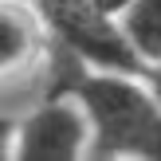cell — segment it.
Returning <instances> with one entry per match:
<instances>
[{
  "instance_id": "1",
  "label": "cell",
  "mask_w": 161,
  "mask_h": 161,
  "mask_svg": "<svg viewBox=\"0 0 161 161\" xmlns=\"http://www.w3.org/2000/svg\"><path fill=\"white\" fill-rule=\"evenodd\" d=\"M71 94L86 110L94 161H161V102L153 98L146 75L86 67Z\"/></svg>"
},
{
  "instance_id": "2",
  "label": "cell",
  "mask_w": 161,
  "mask_h": 161,
  "mask_svg": "<svg viewBox=\"0 0 161 161\" xmlns=\"http://www.w3.org/2000/svg\"><path fill=\"white\" fill-rule=\"evenodd\" d=\"M43 20L47 36L79 55L94 71H122V75H146V59L130 43L122 20L91 0H31Z\"/></svg>"
},
{
  "instance_id": "3",
  "label": "cell",
  "mask_w": 161,
  "mask_h": 161,
  "mask_svg": "<svg viewBox=\"0 0 161 161\" xmlns=\"http://www.w3.org/2000/svg\"><path fill=\"white\" fill-rule=\"evenodd\" d=\"M91 146V122L75 94H43L36 110L16 118V161H79Z\"/></svg>"
},
{
  "instance_id": "4",
  "label": "cell",
  "mask_w": 161,
  "mask_h": 161,
  "mask_svg": "<svg viewBox=\"0 0 161 161\" xmlns=\"http://www.w3.org/2000/svg\"><path fill=\"white\" fill-rule=\"evenodd\" d=\"M43 47H47V28L36 4L0 0V79L20 75Z\"/></svg>"
},
{
  "instance_id": "5",
  "label": "cell",
  "mask_w": 161,
  "mask_h": 161,
  "mask_svg": "<svg viewBox=\"0 0 161 161\" xmlns=\"http://www.w3.org/2000/svg\"><path fill=\"white\" fill-rule=\"evenodd\" d=\"M122 28L130 36V43L138 47V55L149 63L161 59V0H134L122 16Z\"/></svg>"
},
{
  "instance_id": "6",
  "label": "cell",
  "mask_w": 161,
  "mask_h": 161,
  "mask_svg": "<svg viewBox=\"0 0 161 161\" xmlns=\"http://www.w3.org/2000/svg\"><path fill=\"white\" fill-rule=\"evenodd\" d=\"M12 153H16V118L0 110V161H8Z\"/></svg>"
},
{
  "instance_id": "7",
  "label": "cell",
  "mask_w": 161,
  "mask_h": 161,
  "mask_svg": "<svg viewBox=\"0 0 161 161\" xmlns=\"http://www.w3.org/2000/svg\"><path fill=\"white\" fill-rule=\"evenodd\" d=\"M146 83H149V91H153V98L161 102V59L146 67Z\"/></svg>"
},
{
  "instance_id": "8",
  "label": "cell",
  "mask_w": 161,
  "mask_h": 161,
  "mask_svg": "<svg viewBox=\"0 0 161 161\" xmlns=\"http://www.w3.org/2000/svg\"><path fill=\"white\" fill-rule=\"evenodd\" d=\"M91 4H94V8H102V12H110V16H122L126 8L134 4V0H91Z\"/></svg>"
}]
</instances>
